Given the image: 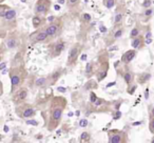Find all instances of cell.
<instances>
[{"mask_svg": "<svg viewBox=\"0 0 154 143\" xmlns=\"http://www.w3.org/2000/svg\"><path fill=\"white\" fill-rule=\"evenodd\" d=\"M66 106V99L62 96H56L51 100L48 119V130L53 132L58 127L62 118V114Z\"/></svg>", "mask_w": 154, "mask_h": 143, "instance_id": "obj_1", "label": "cell"}, {"mask_svg": "<svg viewBox=\"0 0 154 143\" xmlns=\"http://www.w3.org/2000/svg\"><path fill=\"white\" fill-rule=\"evenodd\" d=\"M9 75H10V79H11V93L13 94L16 90L20 88V85L23 82L24 78L26 77L28 73H26V68L23 66H19V65H15L12 66L9 70Z\"/></svg>", "mask_w": 154, "mask_h": 143, "instance_id": "obj_2", "label": "cell"}, {"mask_svg": "<svg viewBox=\"0 0 154 143\" xmlns=\"http://www.w3.org/2000/svg\"><path fill=\"white\" fill-rule=\"evenodd\" d=\"M62 20L56 18L55 21L50 22L49 25L45 26V31H47V34L49 36L50 40H53V39L57 38L58 36L60 35L62 31Z\"/></svg>", "mask_w": 154, "mask_h": 143, "instance_id": "obj_3", "label": "cell"}, {"mask_svg": "<svg viewBox=\"0 0 154 143\" xmlns=\"http://www.w3.org/2000/svg\"><path fill=\"white\" fill-rule=\"evenodd\" d=\"M82 51V45L80 43H75L72 47L70 49L68 54V60H66V66L72 67L76 64L77 59L79 57L80 52Z\"/></svg>", "mask_w": 154, "mask_h": 143, "instance_id": "obj_4", "label": "cell"}, {"mask_svg": "<svg viewBox=\"0 0 154 143\" xmlns=\"http://www.w3.org/2000/svg\"><path fill=\"white\" fill-rule=\"evenodd\" d=\"M16 114L18 117L22 118V119H26V118H32L35 116L36 111L31 104L28 103H22V104L17 105L16 107Z\"/></svg>", "mask_w": 154, "mask_h": 143, "instance_id": "obj_5", "label": "cell"}, {"mask_svg": "<svg viewBox=\"0 0 154 143\" xmlns=\"http://www.w3.org/2000/svg\"><path fill=\"white\" fill-rule=\"evenodd\" d=\"M108 141L110 143H125L128 141V136L122 130H111L108 133Z\"/></svg>", "mask_w": 154, "mask_h": 143, "instance_id": "obj_6", "label": "cell"}, {"mask_svg": "<svg viewBox=\"0 0 154 143\" xmlns=\"http://www.w3.org/2000/svg\"><path fill=\"white\" fill-rule=\"evenodd\" d=\"M51 0H38L34 7V13L36 15L45 16L51 9Z\"/></svg>", "mask_w": 154, "mask_h": 143, "instance_id": "obj_7", "label": "cell"}, {"mask_svg": "<svg viewBox=\"0 0 154 143\" xmlns=\"http://www.w3.org/2000/svg\"><path fill=\"white\" fill-rule=\"evenodd\" d=\"M29 95V91L26 88H19L18 90H16L12 95V100L16 105H19L24 103V101L26 100Z\"/></svg>", "mask_w": 154, "mask_h": 143, "instance_id": "obj_8", "label": "cell"}, {"mask_svg": "<svg viewBox=\"0 0 154 143\" xmlns=\"http://www.w3.org/2000/svg\"><path fill=\"white\" fill-rule=\"evenodd\" d=\"M30 40L33 44H35V43H37V42H45V41H47V40H50L49 36H48V34H47V31H45V28H39V30H37L35 33H33L30 36Z\"/></svg>", "mask_w": 154, "mask_h": 143, "instance_id": "obj_9", "label": "cell"}, {"mask_svg": "<svg viewBox=\"0 0 154 143\" xmlns=\"http://www.w3.org/2000/svg\"><path fill=\"white\" fill-rule=\"evenodd\" d=\"M64 49H66V42L62 39H59V40H57L55 43L52 44V47L50 49V56L52 58L58 57L59 55H61V53L64 51Z\"/></svg>", "mask_w": 154, "mask_h": 143, "instance_id": "obj_10", "label": "cell"}, {"mask_svg": "<svg viewBox=\"0 0 154 143\" xmlns=\"http://www.w3.org/2000/svg\"><path fill=\"white\" fill-rule=\"evenodd\" d=\"M108 70H109V62L106 60V61H101V64L99 65L98 70L96 72V77L97 81H103L108 75Z\"/></svg>", "mask_w": 154, "mask_h": 143, "instance_id": "obj_11", "label": "cell"}, {"mask_svg": "<svg viewBox=\"0 0 154 143\" xmlns=\"http://www.w3.org/2000/svg\"><path fill=\"white\" fill-rule=\"evenodd\" d=\"M5 44L9 49H14L19 45V37H18L17 33H11L9 36L7 37L5 40Z\"/></svg>", "mask_w": 154, "mask_h": 143, "instance_id": "obj_12", "label": "cell"}, {"mask_svg": "<svg viewBox=\"0 0 154 143\" xmlns=\"http://www.w3.org/2000/svg\"><path fill=\"white\" fill-rule=\"evenodd\" d=\"M62 74H63V70H62V68L54 70L53 73L48 77V84H49V85H54V84L60 79Z\"/></svg>", "mask_w": 154, "mask_h": 143, "instance_id": "obj_13", "label": "cell"}, {"mask_svg": "<svg viewBox=\"0 0 154 143\" xmlns=\"http://www.w3.org/2000/svg\"><path fill=\"white\" fill-rule=\"evenodd\" d=\"M137 55V51L136 49H129L127 51L124 55L122 56V62L124 64H129Z\"/></svg>", "mask_w": 154, "mask_h": 143, "instance_id": "obj_14", "label": "cell"}, {"mask_svg": "<svg viewBox=\"0 0 154 143\" xmlns=\"http://www.w3.org/2000/svg\"><path fill=\"white\" fill-rule=\"evenodd\" d=\"M16 16H17V12L14 9H10L7 12V14L5 15V17L2 18L3 21L8 22V23H11V22H15L16 20Z\"/></svg>", "mask_w": 154, "mask_h": 143, "instance_id": "obj_15", "label": "cell"}, {"mask_svg": "<svg viewBox=\"0 0 154 143\" xmlns=\"http://www.w3.org/2000/svg\"><path fill=\"white\" fill-rule=\"evenodd\" d=\"M145 39H146L145 37H143L141 35H138L137 37L133 38L131 45H132L133 49H141V47H143V41H145Z\"/></svg>", "mask_w": 154, "mask_h": 143, "instance_id": "obj_16", "label": "cell"}, {"mask_svg": "<svg viewBox=\"0 0 154 143\" xmlns=\"http://www.w3.org/2000/svg\"><path fill=\"white\" fill-rule=\"evenodd\" d=\"M122 77H124L125 81H126V83L128 84V85H130V84L133 82V80H134V76H133V74L128 70L122 74Z\"/></svg>", "mask_w": 154, "mask_h": 143, "instance_id": "obj_17", "label": "cell"}, {"mask_svg": "<svg viewBox=\"0 0 154 143\" xmlns=\"http://www.w3.org/2000/svg\"><path fill=\"white\" fill-rule=\"evenodd\" d=\"M32 23H33V26L34 28H38L39 26H41V24L43 23V19H42V16L40 15H35L32 19Z\"/></svg>", "mask_w": 154, "mask_h": 143, "instance_id": "obj_18", "label": "cell"}, {"mask_svg": "<svg viewBox=\"0 0 154 143\" xmlns=\"http://www.w3.org/2000/svg\"><path fill=\"white\" fill-rule=\"evenodd\" d=\"M93 66H94V64H93V62H88L86 65V68H85V74H86L87 77H91L93 74Z\"/></svg>", "mask_w": 154, "mask_h": 143, "instance_id": "obj_19", "label": "cell"}, {"mask_svg": "<svg viewBox=\"0 0 154 143\" xmlns=\"http://www.w3.org/2000/svg\"><path fill=\"white\" fill-rule=\"evenodd\" d=\"M150 78H151V75H150V74H148V73L140 74V75L137 77V81H138V83H146Z\"/></svg>", "mask_w": 154, "mask_h": 143, "instance_id": "obj_20", "label": "cell"}, {"mask_svg": "<svg viewBox=\"0 0 154 143\" xmlns=\"http://www.w3.org/2000/svg\"><path fill=\"white\" fill-rule=\"evenodd\" d=\"M10 9H11V7H10L9 5H5V4H3V3H1V4H0V17L1 18L5 17V15L7 14V12L9 11Z\"/></svg>", "mask_w": 154, "mask_h": 143, "instance_id": "obj_21", "label": "cell"}, {"mask_svg": "<svg viewBox=\"0 0 154 143\" xmlns=\"http://www.w3.org/2000/svg\"><path fill=\"white\" fill-rule=\"evenodd\" d=\"M47 83H48V77H41L36 80V83L35 84H36V86H38V88H41V86H45Z\"/></svg>", "mask_w": 154, "mask_h": 143, "instance_id": "obj_22", "label": "cell"}, {"mask_svg": "<svg viewBox=\"0 0 154 143\" xmlns=\"http://www.w3.org/2000/svg\"><path fill=\"white\" fill-rule=\"evenodd\" d=\"M90 140H91L90 134H89V133H87V132L82 133V136H80V141H82V142H89Z\"/></svg>", "mask_w": 154, "mask_h": 143, "instance_id": "obj_23", "label": "cell"}, {"mask_svg": "<svg viewBox=\"0 0 154 143\" xmlns=\"http://www.w3.org/2000/svg\"><path fill=\"white\" fill-rule=\"evenodd\" d=\"M138 35H140V34H139V28H138V26H135V28H133L132 31H131L130 37L133 39V38H135V37L138 36Z\"/></svg>", "mask_w": 154, "mask_h": 143, "instance_id": "obj_24", "label": "cell"}, {"mask_svg": "<svg viewBox=\"0 0 154 143\" xmlns=\"http://www.w3.org/2000/svg\"><path fill=\"white\" fill-rule=\"evenodd\" d=\"M78 3H79V0H66V5L69 7H71V9L78 5Z\"/></svg>", "mask_w": 154, "mask_h": 143, "instance_id": "obj_25", "label": "cell"}, {"mask_svg": "<svg viewBox=\"0 0 154 143\" xmlns=\"http://www.w3.org/2000/svg\"><path fill=\"white\" fill-rule=\"evenodd\" d=\"M122 34H124V28H117V30L115 31V33H114V39H119L120 37L122 36Z\"/></svg>", "mask_w": 154, "mask_h": 143, "instance_id": "obj_26", "label": "cell"}, {"mask_svg": "<svg viewBox=\"0 0 154 143\" xmlns=\"http://www.w3.org/2000/svg\"><path fill=\"white\" fill-rule=\"evenodd\" d=\"M103 3H105L106 7L112 9L115 5V0H103Z\"/></svg>", "mask_w": 154, "mask_h": 143, "instance_id": "obj_27", "label": "cell"}, {"mask_svg": "<svg viewBox=\"0 0 154 143\" xmlns=\"http://www.w3.org/2000/svg\"><path fill=\"white\" fill-rule=\"evenodd\" d=\"M122 14H120V13L116 14L115 20H114L115 24H116V25H117V24H120V23H122Z\"/></svg>", "mask_w": 154, "mask_h": 143, "instance_id": "obj_28", "label": "cell"}, {"mask_svg": "<svg viewBox=\"0 0 154 143\" xmlns=\"http://www.w3.org/2000/svg\"><path fill=\"white\" fill-rule=\"evenodd\" d=\"M149 130L152 134L154 135V117H151L150 119V123H149Z\"/></svg>", "mask_w": 154, "mask_h": 143, "instance_id": "obj_29", "label": "cell"}, {"mask_svg": "<svg viewBox=\"0 0 154 143\" xmlns=\"http://www.w3.org/2000/svg\"><path fill=\"white\" fill-rule=\"evenodd\" d=\"M152 14H153V10H152L151 7H148V9L143 12V16H145V17H150V16H152Z\"/></svg>", "mask_w": 154, "mask_h": 143, "instance_id": "obj_30", "label": "cell"}, {"mask_svg": "<svg viewBox=\"0 0 154 143\" xmlns=\"http://www.w3.org/2000/svg\"><path fill=\"white\" fill-rule=\"evenodd\" d=\"M90 100H91V102L94 104L95 102L97 101V97H96V94H95L94 92H92L91 93V95H90Z\"/></svg>", "mask_w": 154, "mask_h": 143, "instance_id": "obj_31", "label": "cell"}, {"mask_svg": "<svg viewBox=\"0 0 154 143\" xmlns=\"http://www.w3.org/2000/svg\"><path fill=\"white\" fill-rule=\"evenodd\" d=\"M151 4H152L151 0H145V1H143V7H145V9H148V7H151Z\"/></svg>", "mask_w": 154, "mask_h": 143, "instance_id": "obj_32", "label": "cell"}, {"mask_svg": "<svg viewBox=\"0 0 154 143\" xmlns=\"http://www.w3.org/2000/svg\"><path fill=\"white\" fill-rule=\"evenodd\" d=\"M79 125L82 126V127H86L87 125H88V120L87 119H82L79 122Z\"/></svg>", "mask_w": 154, "mask_h": 143, "instance_id": "obj_33", "label": "cell"}, {"mask_svg": "<svg viewBox=\"0 0 154 143\" xmlns=\"http://www.w3.org/2000/svg\"><path fill=\"white\" fill-rule=\"evenodd\" d=\"M82 19L86 22H89L91 20V16L89 15V14H84V15H82Z\"/></svg>", "mask_w": 154, "mask_h": 143, "instance_id": "obj_34", "label": "cell"}, {"mask_svg": "<svg viewBox=\"0 0 154 143\" xmlns=\"http://www.w3.org/2000/svg\"><path fill=\"white\" fill-rule=\"evenodd\" d=\"M137 88V85H132V88H128V93L130 95H133V93H134V91Z\"/></svg>", "mask_w": 154, "mask_h": 143, "instance_id": "obj_35", "label": "cell"}, {"mask_svg": "<svg viewBox=\"0 0 154 143\" xmlns=\"http://www.w3.org/2000/svg\"><path fill=\"white\" fill-rule=\"evenodd\" d=\"M48 20H49L50 22H53V21H55V20H56V17H55V16H50V17L48 18Z\"/></svg>", "mask_w": 154, "mask_h": 143, "instance_id": "obj_36", "label": "cell"}, {"mask_svg": "<svg viewBox=\"0 0 154 143\" xmlns=\"http://www.w3.org/2000/svg\"><path fill=\"white\" fill-rule=\"evenodd\" d=\"M5 66H7V62H2V63L0 64V70H5Z\"/></svg>", "mask_w": 154, "mask_h": 143, "instance_id": "obj_37", "label": "cell"}, {"mask_svg": "<svg viewBox=\"0 0 154 143\" xmlns=\"http://www.w3.org/2000/svg\"><path fill=\"white\" fill-rule=\"evenodd\" d=\"M57 90H58V92H62V93L66 92V88H57Z\"/></svg>", "mask_w": 154, "mask_h": 143, "instance_id": "obj_38", "label": "cell"}, {"mask_svg": "<svg viewBox=\"0 0 154 143\" xmlns=\"http://www.w3.org/2000/svg\"><path fill=\"white\" fill-rule=\"evenodd\" d=\"M26 123H28V124H35V125H36L37 122L36 121H26Z\"/></svg>", "mask_w": 154, "mask_h": 143, "instance_id": "obj_39", "label": "cell"}, {"mask_svg": "<svg viewBox=\"0 0 154 143\" xmlns=\"http://www.w3.org/2000/svg\"><path fill=\"white\" fill-rule=\"evenodd\" d=\"M151 117H154V107L152 109V112H151Z\"/></svg>", "mask_w": 154, "mask_h": 143, "instance_id": "obj_40", "label": "cell"}, {"mask_svg": "<svg viewBox=\"0 0 154 143\" xmlns=\"http://www.w3.org/2000/svg\"><path fill=\"white\" fill-rule=\"evenodd\" d=\"M106 31L107 30H106L105 28H100V32H106Z\"/></svg>", "mask_w": 154, "mask_h": 143, "instance_id": "obj_41", "label": "cell"}, {"mask_svg": "<svg viewBox=\"0 0 154 143\" xmlns=\"http://www.w3.org/2000/svg\"><path fill=\"white\" fill-rule=\"evenodd\" d=\"M55 10H57V11H59V10H60V7H58V5H55Z\"/></svg>", "mask_w": 154, "mask_h": 143, "instance_id": "obj_42", "label": "cell"}, {"mask_svg": "<svg viewBox=\"0 0 154 143\" xmlns=\"http://www.w3.org/2000/svg\"><path fill=\"white\" fill-rule=\"evenodd\" d=\"M86 58H87V55H84V56H82V60H85V59H86Z\"/></svg>", "mask_w": 154, "mask_h": 143, "instance_id": "obj_43", "label": "cell"}, {"mask_svg": "<svg viewBox=\"0 0 154 143\" xmlns=\"http://www.w3.org/2000/svg\"><path fill=\"white\" fill-rule=\"evenodd\" d=\"M151 142H153V143H154V138H153V139H152V140H151Z\"/></svg>", "mask_w": 154, "mask_h": 143, "instance_id": "obj_44", "label": "cell"}, {"mask_svg": "<svg viewBox=\"0 0 154 143\" xmlns=\"http://www.w3.org/2000/svg\"><path fill=\"white\" fill-rule=\"evenodd\" d=\"M0 1H1V2H3V1H5V0H0Z\"/></svg>", "mask_w": 154, "mask_h": 143, "instance_id": "obj_45", "label": "cell"}]
</instances>
